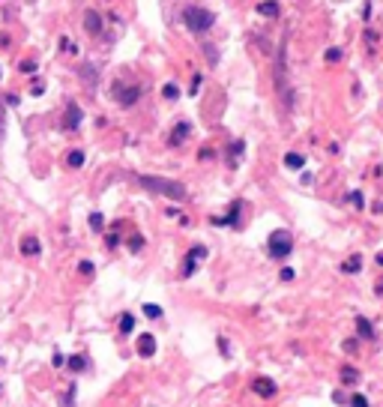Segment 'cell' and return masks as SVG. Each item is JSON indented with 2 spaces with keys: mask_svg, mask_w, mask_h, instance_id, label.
I'll use <instances>...</instances> for the list:
<instances>
[{
  "mask_svg": "<svg viewBox=\"0 0 383 407\" xmlns=\"http://www.w3.org/2000/svg\"><path fill=\"white\" fill-rule=\"evenodd\" d=\"M351 204H353L356 210H362V207H365V198H362V192H351Z\"/></svg>",
  "mask_w": 383,
  "mask_h": 407,
  "instance_id": "30",
  "label": "cell"
},
{
  "mask_svg": "<svg viewBox=\"0 0 383 407\" xmlns=\"http://www.w3.org/2000/svg\"><path fill=\"white\" fill-rule=\"evenodd\" d=\"M356 342H359V339H348V342H344V350H348V353H356Z\"/></svg>",
  "mask_w": 383,
  "mask_h": 407,
  "instance_id": "38",
  "label": "cell"
},
{
  "mask_svg": "<svg viewBox=\"0 0 383 407\" xmlns=\"http://www.w3.org/2000/svg\"><path fill=\"white\" fill-rule=\"evenodd\" d=\"M243 150H246V141H243V138H237V141L231 144V150H227V156H231V159H227V162H231V168H237V165H240Z\"/></svg>",
  "mask_w": 383,
  "mask_h": 407,
  "instance_id": "15",
  "label": "cell"
},
{
  "mask_svg": "<svg viewBox=\"0 0 383 407\" xmlns=\"http://www.w3.org/2000/svg\"><path fill=\"white\" fill-rule=\"evenodd\" d=\"M84 162H87L84 150H69V153H66V165H69V168H81Z\"/></svg>",
  "mask_w": 383,
  "mask_h": 407,
  "instance_id": "19",
  "label": "cell"
},
{
  "mask_svg": "<svg viewBox=\"0 0 383 407\" xmlns=\"http://www.w3.org/2000/svg\"><path fill=\"white\" fill-rule=\"evenodd\" d=\"M341 54H344L341 48H329V51H326V60H329V63H338V60H341Z\"/></svg>",
  "mask_w": 383,
  "mask_h": 407,
  "instance_id": "34",
  "label": "cell"
},
{
  "mask_svg": "<svg viewBox=\"0 0 383 407\" xmlns=\"http://www.w3.org/2000/svg\"><path fill=\"white\" fill-rule=\"evenodd\" d=\"M279 12H282V6L276 3V0H263V3H257V15H263V18H279Z\"/></svg>",
  "mask_w": 383,
  "mask_h": 407,
  "instance_id": "14",
  "label": "cell"
},
{
  "mask_svg": "<svg viewBox=\"0 0 383 407\" xmlns=\"http://www.w3.org/2000/svg\"><path fill=\"white\" fill-rule=\"evenodd\" d=\"M138 186L153 192V195H162L168 201H186V186L177 180H168V177H150V174H138Z\"/></svg>",
  "mask_w": 383,
  "mask_h": 407,
  "instance_id": "1",
  "label": "cell"
},
{
  "mask_svg": "<svg viewBox=\"0 0 383 407\" xmlns=\"http://www.w3.org/2000/svg\"><path fill=\"white\" fill-rule=\"evenodd\" d=\"M51 362H54V368H63V365H66V362H69V359H66V356H63V353H60V350H57V353H54V359H51Z\"/></svg>",
  "mask_w": 383,
  "mask_h": 407,
  "instance_id": "37",
  "label": "cell"
},
{
  "mask_svg": "<svg viewBox=\"0 0 383 407\" xmlns=\"http://www.w3.org/2000/svg\"><path fill=\"white\" fill-rule=\"evenodd\" d=\"M111 93H114V99H117L123 108H129V105H135V102L141 99L144 87H141V84H129V81H114V84H111Z\"/></svg>",
  "mask_w": 383,
  "mask_h": 407,
  "instance_id": "4",
  "label": "cell"
},
{
  "mask_svg": "<svg viewBox=\"0 0 383 407\" xmlns=\"http://www.w3.org/2000/svg\"><path fill=\"white\" fill-rule=\"evenodd\" d=\"M162 96H165L168 102H174V99H180V87H177V84H165V87H162Z\"/></svg>",
  "mask_w": 383,
  "mask_h": 407,
  "instance_id": "24",
  "label": "cell"
},
{
  "mask_svg": "<svg viewBox=\"0 0 383 407\" xmlns=\"http://www.w3.org/2000/svg\"><path fill=\"white\" fill-rule=\"evenodd\" d=\"M75 389H78V386H66V395H63V401H60V407H72L75 404Z\"/></svg>",
  "mask_w": 383,
  "mask_h": 407,
  "instance_id": "25",
  "label": "cell"
},
{
  "mask_svg": "<svg viewBox=\"0 0 383 407\" xmlns=\"http://www.w3.org/2000/svg\"><path fill=\"white\" fill-rule=\"evenodd\" d=\"M117 329H120V336H132V329H135V314H120V320H117Z\"/></svg>",
  "mask_w": 383,
  "mask_h": 407,
  "instance_id": "18",
  "label": "cell"
},
{
  "mask_svg": "<svg viewBox=\"0 0 383 407\" xmlns=\"http://www.w3.org/2000/svg\"><path fill=\"white\" fill-rule=\"evenodd\" d=\"M78 75H81V81L93 90V87L99 84V66H96V63H81V66H78Z\"/></svg>",
  "mask_w": 383,
  "mask_h": 407,
  "instance_id": "8",
  "label": "cell"
},
{
  "mask_svg": "<svg viewBox=\"0 0 383 407\" xmlns=\"http://www.w3.org/2000/svg\"><path fill=\"white\" fill-rule=\"evenodd\" d=\"M66 365H69V372L81 375L84 368H87V359H84V356H69V362H66Z\"/></svg>",
  "mask_w": 383,
  "mask_h": 407,
  "instance_id": "21",
  "label": "cell"
},
{
  "mask_svg": "<svg viewBox=\"0 0 383 407\" xmlns=\"http://www.w3.org/2000/svg\"><path fill=\"white\" fill-rule=\"evenodd\" d=\"M84 123V111L78 108V102H66V111H63V120H60V126L66 129V132H75V129H78Z\"/></svg>",
  "mask_w": 383,
  "mask_h": 407,
  "instance_id": "6",
  "label": "cell"
},
{
  "mask_svg": "<svg viewBox=\"0 0 383 407\" xmlns=\"http://www.w3.org/2000/svg\"><path fill=\"white\" fill-rule=\"evenodd\" d=\"M84 27H87L90 36H99V33H102V15L93 12V9H87V12H84Z\"/></svg>",
  "mask_w": 383,
  "mask_h": 407,
  "instance_id": "11",
  "label": "cell"
},
{
  "mask_svg": "<svg viewBox=\"0 0 383 407\" xmlns=\"http://www.w3.org/2000/svg\"><path fill=\"white\" fill-rule=\"evenodd\" d=\"M293 276H296L293 267H285V270H282V279H285V282H293Z\"/></svg>",
  "mask_w": 383,
  "mask_h": 407,
  "instance_id": "39",
  "label": "cell"
},
{
  "mask_svg": "<svg viewBox=\"0 0 383 407\" xmlns=\"http://www.w3.org/2000/svg\"><path fill=\"white\" fill-rule=\"evenodd\" d=\"M252 392H255V395H260V398H276L279 386H276V380H273V377L260 375V377H255V380H252Z\"/></svg>",
  "mask_w": 383,
  "mask_h": 407,
  "instance_id": "7",
  "label": "cell"
},
{
  "mask_svg": "<svg viewBox=\"0 0 383 407\" xmlns=\"http://www.w3.org/2000/svg\"><path fill=\"white\" fill-rule=\"evenodd\" d=\"M21 69H24V72H33V69H36V63H33V60H24V63H21Z\"/></svg>",
  "mask_w": 383,
  "mask_h": 407,
  "instance_id": "42",
  "label": "cell"
},
{
  "mask_svg": "<svg viewBox=\"0 0 383 407\" xmlns=\"http://www.w3.org/2000/svg\"><path fill=\"white\" fill-rule=\"evenodd\" d=\"M138 353H141L144 359L156 356V339H153V336H141V339H138Z\"/></svg>",
  "mask_w": 383,
  "mask_h": 407,
  "instance_id": "12",
  "label": "cell"
},
{
  "mask_svg": "<svg viewBox=\"0 0 383 407\" xmlns=\"http://www.w3.org/2000/svg\"><path fill=\"white\" fill-rule=\"evenodd\" d=\"M351 407H368V398H365L362 392H353V395H351Z\"/></svg>",
  "mask_w": 383,
  "mask_h": 407,
  "instance_id": "29",
  "label": "cell"
},
{
  "mask_svg": "<svg viewBox=\"0 0 383 407\" xmlns=\"http://www.w3.org/2000/svg\"><path fill=\"white\" fill-rule=\"evenodd\" d=\"M201 81H204V75H195V78H192V93L201 90Z\"/></svg>",
  "mask_w": 383,
  "mask_h": 407,
  "instance_id": "40",
  "label": "cell"
},
{
  "mask_svg": "<svg viewBox=\"0 0 383 407\" xmlns=\"http://www.w3.org/2000/svg\"><path fill=\"white\" fill-rule=\"evenodd\" d=\"M362 270V254H351L348 261L341 264V273H348V276H356Z\"/></svg>",
  "mask_w": 383,
  "mask_h": 407,
  "instance_id": "17",
  "label": "cell"
},
{
  "mask_svg": "<svg viewBox=\"0 0 383 407\" xmlns=\"http://www.w3.org/2000/svg\"><path fill=\"white\" fill-rule=\"evenodd\" d=\"M90 228H93V231H102V228H105V216H102V213H90Z\"/></svg>",
  "mask_w": 383,
  "mask_h": 407,
  "instance_id": "26",
  "label": "cell"
},
{
  "mask_svg": "<svg viewBox=\"0 0 383 407\" xmlns=\"http://www.w3.org/2000/svg\"><path fill=\"white\" fill-rule=\"evenodd\" d=\"M189 132H192V123H186V120H180L177 126H174V132H171V138H168V144L171 147H180L186 138H189Z\"/></svg>",
  "mask_w": 383,
  "mask_h": 407,
  "instance_id": "10",
  "label": "cell"
},
{
  "mask_svg": "<svg viewBox=\"0 0 383 407\" xmlns=\"http://www.w3.org/2000/svg\"><path fill=\"white\" fill-rule=\"evenodd\" d=\"M240 213H243V201H234L224 219H213V221H216V225H231V228H240Z\"/></svg>",
  "mask_w": 383,
  "mask_h": 407,
  "instance_id": "9",
  "label": "cell"
},
{
  "mask_svg": "<svg viewBox=\"0 0 383 407\" xmlns=\"http://www.w3.org/2000/svg\"><path fill=\"white\" fill-rule=\"evenodd\" d=\"M377 293H380V297H383V276L377 279Z\"/></svg>",
  "mask_w": 383,
  "mask_h": 407,
  "instance_id": "44",
  "label": "cell"
},
{
  "mask_svg": "<svg viewBox=\"0 0 383 407\" xmlns=\"http://www.w3.org/2000/svg\"><path fill=\"white\" fill-rule=\"evenodd\" d=\"M42 251V243H39V237H24L21 240V254L24 257H30V254H39Z\"/></svg>",
  "mask_w": 383,
  "mask_h": 407,
  "instance_id": "13",
  "label": "cell"
},
{
  "mask_svg": "<svg viewBox=\"0 0 383 407\" xmlns=\"http://www.w3.org/2000/svg\"><path fill=\"white\" fill-rule=\"evenodd\" d=\"M0 102H3V105H12V108H15V105L21 102V96H15V93H6L3 99H0Z\"/></svg>",
  "mask_w": 383,
  "mask_h": 407,
  "instance_id": "36",
  "label": "cell"
},
{
  "mask_svg": "<svg viewBox=\"0 0 383 407\" xmlns=\"http://www.w3.org/2000/svg\"><path fill=\"white\" fill-rule=\"evenodd\" d=\"M204 51H207L210 66H216V63H219V48H216V45H204Z\"/></svg>",
  "mask_w": 383,
  "mask_h": 407,
  "instance_id": "28",
  "label": "cell"
},
{
  "mask_svg": "<svg viewBox=\"0 0 383 407\" xmlns=\"http://www.w3.org/2000/svg\"><path fill=\"white\" fill-rule=\"evenodd\" d=\"M216 342H219V353H222V356H231V344H227V339H222V336H219Z\"/></svg>",
  "mask_w": 383,
  "mask_h": 407,
  "instance_id": "32",
  "label": "cell"
},
{
  "mask_svg": "<svg viewBox=\"0 0 383 407\" xmlns=\"http://www.w3.org/2000/svg\"><path fill=\"white\" fill-rule=\"evenodd\" d=\"M266 251H270V257H276V261H285V257L293 251V237H290V231H273L270 234V240H266Z\"/></svg>",
  "mask_w": 383,
  "mask_h": 407,
  "instance_id": "3",
  "label": "cell"
},
{
  "mask_svg": "<svg viewBox=\"0 0 383 407\" xmlns=\"http://www.w3.org/2000/svg\"><path fill=\"white\" fill-rule=\"evenodd\" d=\"M117 243H120V237H117V228H114V231H111V234L105 237V246H108V249H114Z\"/></svg>",
  "mask_w": 383,
  "mask_h": 407,
  "instance_id": "33",
  "label": "cell"
},
{
  "mask_svg": "<svg viewBox=\"0 0 383 407\" xmlns=\"http://www.w3.org/2000/svg\"><path fill=\"white\" fill-rule=\"evenodd\" d=\"M126 249H129L132 254H138V251L144 249V237H141V234H132V237L126 240Z\"/></svg>",
  "mask_w": 383,
  "mask_h": 407,
  "instance_id": "23",
  "label": "cell"
},
{
  "mask_svg": "<svg viewBox=\"0 0 383 407\" xmlns=\"http://www.w3.org/2000/svg\"><path fill=\"white\" fill-rule=\"evenodd\" d=\"M213 156H216V153H213V147H201V150H198V159H201V162H210Z\"/></svg>",
  "mask_w": 383,
  "mask_h": 407,
  "instance_id": "31",
  "label": "cell"
},
{
  "mask_svg": "<svg viewBox=\"0 0 383 407\" xmlns=\"http://www.w3.org/2000/svg\"><path fill=\"white\" fill-rule=\"evenodd\" d=\"M144 314H147L150 320H156V317H162V309L153 306V303H144Z\"/></svg>",
  "mask_w": 383,
  "mask_h": 407,
  "instance_id": "27",
  "label": "cell"
},
{
  "mask_svg": "<svg viewBox=\"0 0 383 407\" xmlns=\"http://www.w3.org/2000/svg\"><path fill=\"white\" fill-rule=\"evenodd\" d=\"M3 126H6V117H3V105H0V138H3Z\"/></svg>",
  "mask_w": 383,
  "mask_h": 407,
  "instance_id": "41",
  "label": "cell"
},
{
  "mask_svg": "<svg viewBox=\"0 0 383 407\" xmlns=\"http://www.w3.org/2000/svg\"><path fill=\"white\" fill-rule=\"evenodd\" d=\"M204 257H207V249H204V246H192V249H189V254L183 257L180 276H183V279H192V276L198 273V264L204 261Z\"/></svg>",
  "mask_w": 383,
  "mask_h": 407,
  "instance_id": "5",
  "label": "cell"
},
{
  "mask_svg": "<svg viewBox=\"0 0 383 407\" xmlns=\"http://www.w3.org/2000/svg\"><path fill=\"white\" fill-rule=\"evenodd\" d=\"M285 165H287L290 171H299V168H305V156H302V153H287V156H285Z\"/></svg>",
  "mask_w": 383,
  "mask_h": 407,
  "instance_id": "20",
  "label": "cell"
},
{
  "mask_svg": "<svg viewBox=\"0 0 383 407\" xmlns=\"http://www.w3.org/2000/svg\"><path fill=\"white\" fill-rule=\"evenodd\" d=\"M356 332H359L362 342H371V339H374V326L368 323V317H362V314L356 317Z\"/></svg>",
  "mask_w": 383,
  "mask_h": 407,
  "instance_id": "16",
  "label": "cell"
},
{
  "mask_svg": "<svg viewBox=\"0 0 383 407\" xmlns=\"http://www.w3.org/2000/svg\"><path fill=\"white\" fill-rule=\"evenodd\" d=\"M332 401H338V404H344V401H351V398H344V392H335V395H332Z\"/></svg>",
  "mask_w": 383,
  "mask_h": 407,
  "instance_id": "43",
  "label": "cell"
},
{
  "mask_svg": "<svg viewBox=\"0 0 383 407\" xmlns=\"http://www.w3.org/2000/svg\"><path fill=\"white\" fill-rule=\"evenodd\" d=\"M183 24L192 30V33H207L213 24H216V15L210 12V9H204V6H186L183 9Z\"/></svg>",
  "mask_w": 383,
  "mask_h": 407,
  "instance_id": "2",
  "label": "cell"
},
{
  "mask_svg": "<svg viewBox=\"0 0 383 407\" xmlns=\"http://www.w3.org/2000/svg\"><path fill=\"white\" fill-rule=\"evenodd\" d=\"M356 380H359V372L353 365H344L341 368V383H356Z\"/></svg>",
  "mask_w": 383,
  "mask_h": 407,
  "instance_id": "22",
  "label": "cell"
},
{
  "mask_svg": "<svg viewBox=\"0 0 383 407\" xmlns=\"http://www.w3.org/2000/svg\"><path fill=\"white\" fill-rule=\"evenodd\" d=\"M78 270H81V276H87V279H90V276H93V270H96V267H93V264H90V261H81V264H78Z\"/></svg>",
  "mask_w": 383,
  "mask_h": 407,
  "instance_id": "35",
  "label": "cell"
},
{
  "mask_svg": "<svg viewBox=\"0 0 383 407\" xmlns=\"http://www.w3.org/2000/svg\"><path fill=\"white\" fill-rule=\"evenodd\" d=\"M377 264H380V267H383V251H380V254H377Z\"/></svg>",
  "mask_w": 383,
  "mask_h": 407,
  "instance_id": "45",
  "label": "cell"
}]
</instances>
